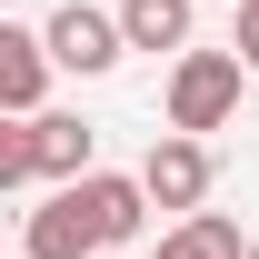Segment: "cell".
Returning a JSON list of instances; mask_svg holds the SVG:
<instances>
[{"label":"cell","mask_w":259,"mask_h":259,"mask_svg":"<svg viewBox=\"0 0 259 259\" xmlns=\"http://www.w3.org/2000/svg\"><path fill=\"white\" fill-rule=\"evenodd\" d=\"M239 80H249V60H239V50H180V60H169V130H180V140L229 130Z\"/></svg>","instance_id":"6da1fadb"},{"label":"cell","mask_w":259,"mask_h":259,"mask_svg":"<svg viewBox=\"0 0 259 259\" xmlns=\"http://www.w3.org/2000/svg\"><path fill=\"white\" fill-rule=\"evenodd\" d=\"M209 180H220L209 140H180V130H160V140H150V160H140V190H150V209H180V220H199Z\"/></svg>","instance_id":"7a4b0ae2"},{"label":"cell","mask_w":259,"mask_h":259,"mask_svg":"<svg viewBox=\"0 0 259 259\" xmlns=\"http://www.w3.org/2000/svg\"><path fill=\"white\" fill-rule=\"evenodd\" d=\"M50 60L60 70H80V80H90V70H110L130 50V30H120V10H90V0H70V10H50Z\"/></svg>","instance_id":"3957f363"},{"label":"cell","mask_w":259,"mask_h":259,"mask_svg":"<svg viewBox=\"0 0 259 259\" xmlns=\"http://www.w3.org/2000/svg\"><path fill=\"white\" fill-rule=\"evenodd\" d=\"M70 190H80V209H90V229H100V259H130V239L150 229V190L120 180V169H90V180H70Z\"/></svg>","instance_id":"277c9868"},{"label":"cell","mask_w":259,"mask_h":259,"mask_svg":"<svg viewBox=\"0 0 259 259\" xmlns=\"http://www.w3.org/2000/svg\"><path fill=\"white\" fill-rule=\"evenodd\" d=\"M50 40L40 30H20V20H0V110L10 120H40V90H50Z\"/></svg>","instance_id":"5b68a950"},{"label":"cell","mask_w":259,"mask_h":259,"mask_svg":"<svg viewBox=\"0 0 259 259\" xmlns=\"http://www.w3.org/2000/svg\"><path fill=\"white\" fill-rule=\"evenodd\" d=\"M20 259H100V229H90V209H80V190H50V199L30 209Z\"/></svg>","instance_id":"8992f818"},{"label":"cell","mask_w":259,"mask_h":259,"mask_svg":"<svg viewBox=\"0 0 259 259\" xmlns=\"http://www.w3.org/2000/svg\"><path fill=\"white\" fill-rule=\"evenodd\" d=\"M30 150H40V180H90V160H100V130L80 120V110H40L30 120Z\"/></svg>","instance_id":"52a82bcc"},{"label":"cell","mask_w":259,"mask_h":259,"mask_svg":"<svg viewBox=\"0 0 259 259\" xmlns=\"http://www.w3.org/2000/svg\"><path fill=\"white\" fill-rule=\"evenodd\" d=\"M130 50H190V0H120Z\"/></svg>","instance_id":"ba28073f"},{"label":"cell","mask_w":259,"mask_h":259,"mask_svg":"<svg viewBox=\"0 0 259 259\" xmlns=\"http://www.w3.org/2000/svg\"><path fill=\"white\" fill-rule=\"evenodd\" d=\"M160 259H249V249H239V229H229L220 209H199V220H180L160 239Z\"/></svg>","instance_id":"9c48e42d"},{"label":"cell","mask_w":259,"mask_h":259,"mask_svg":"<svg viewBox=\"0 0 259 259\" xmlns=\"http://www.w3.org/2000/svg\"><path fill=\"white\" fill-rule=\"evenodd\" d=\"M40 180V150H30V120H10L0 130V190H30Z\"/></svg>","instance_id":"30bf717a"},{"label":"cell","mask_w":259,"mask_h":259,"mask_svg":"<svg viewBox=\"0 0 259 259\" xmlns=\"http://www.w3.org/2000/svg\"><path fill=\"white\" fill-rule=\"evenodd\" d=\"M229 50H239V60L259 70V0H239V30H229Z\"/></svg>","instance_id":"8fae6325"},{"label":"cell","mask_w":259,"mask_h":259,"mask_svg":"<svg viewBox=\"0 0 259 259\" xmlns=\"http://www.w3.org/2000/svg\"><path fill=\"white\" fill-rule=\"evenodd\" d=\"M249 259H259V249H249Z\"/></svg>","instance_id":"7c38bea8"}]
</instances>
